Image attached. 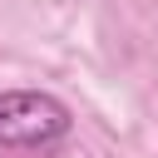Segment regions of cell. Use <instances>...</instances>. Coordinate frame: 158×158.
<instances>
[{
	"mask_svg": "<svg viewBox=\"0 0 158 158\" xmlns=\"http://www.w3.org/2000/svg\"><path fill=\"white\" fill-rule=\"evenodd\" d=\"M74 128L69 104L44 89H5L0 94V148H49Z\"/></svg>",
	"mask_w": 158,
	"mask_h": 158,
	"instance_id": "6da1fadb",
	"label": "cell"
}]
</instances>
